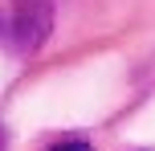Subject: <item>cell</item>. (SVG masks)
<instances>
[{"mask_svg":"<svg viewBox=\"0 0 155 151\" xmlns=\"http://www.w3.org/2000/svg\"><path fill=\"white\" fill-rule=\"evenodd\" d=\"M0 151H4V131H0Z\"/></svg>","mask_w":155,"mask_h":151,"instance_id":"3957f363","label":"cell"},{"mask_svg":"<svg viewBox=\"0 0 155 151\" xmlns=\"http://www.w3.org/2000/svg\"><path fill=\"white\" fill-rule=\"evenodd\" d=\"M49 151H94V147L86 143V139H61V143H53Z\"/></svg>","mask_w":155,"mask_h":151,"instance_id":"7a4b0ae2","label":"cell"},{"mask_svg":"<svg viewBox=\"0 0 155 151\" xmlns=\"http://www.w3.org/2000/svg\"><path fill=\"white\" fill-rule=\"evenodd\" d=\"M53 33V0H0V45L29 57Z\"/></svg>","mask_w":155,"mask_h":151,"instance_id":"6da1fadb","label":"cell"}]
</instances>
